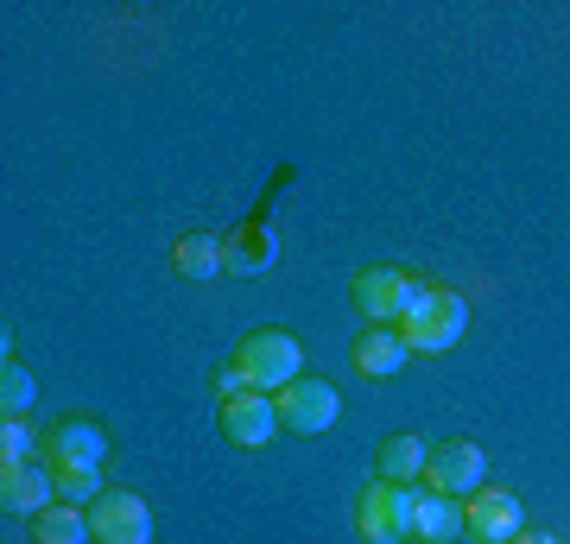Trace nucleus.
<instances>
[{"instance_id": "1", "label": "nucleus", "mask_w": 570, "mask_h": 544, "mask_svg": "<svg viewBox=\"0 0 570 544\" xmlns=\"http://www.w3.org/2000/svg\"><path fill=\"white\" fill-rule=\"evenodd\" d=\"M463 329H469V298H463V291L412 279L406 317H400V336H406V348H419V355H444V348L463 343Z\"/></svg>"}, {"instance_id": "2", "label": "nucleus", "mask_w": 570, "mask_h": 544, "mask_svg": "<svg viewBox=\"0 0 570 544\" xmlns=\"http://www.w3.org/2000/svg\"><path fill=\"white\" fill-rule=\"evenodd\" d=\"M235 367H242L247 393H285L292 380H305V343L292 329H254L235 348Z\"/></svg>"}, {"instance_id": "3", "label": "nucleus", "mask_w": 570, "mask_h": 544, "mask_svg": "<svg viewBox=\"0 0 570 544\" xmlns=\"http://www.w3.org/2000/svg\"><path fill=\"white\" fill-rule=\"evenodd\" d=\"M412 501H419V487H400V482H374L362 487V501H355V525H362L367 544H406L412 538Z\"/></svg>"}, {"instance_id": "4", "label": "nucleus", "mask_w": 570, "mask_h": 544, "mask_svg": "<svg viewBox=\"0 0 570 544\" xmlns=\"http://www.w3.org/2000/svg\"><path fill=\"white\" fill-rule=\"evenodd\" d=\"M348 298H355V310H362V329H400L406 298H412V279L400 273V266H367V273H355Z\"/></svg>"}, {"instance_id": "5", "label": "nucleus", "mask_w": 570, "mask_h": 544, "mask_svg": "<svg viewBox=\"0 0 570 544\" xmlns=\"http://www.w3.org/2000/svg\"><path fill=\"white\" fill-rule=\"evenodd\" d=\"M425 482L438 494H450V501H469L475 487H489V456H482V444H469V437H444V444H431Z\"/></svg>"}, {"instance_id": "6", "label": "nucleus", "mask_w": 570, "mask_h": 544, "mask_svg": "<svg viewBox=\"0 0 570 544\" xmlns=\"http://www.w3.org/2000/svg\"><path fill=\"white\" fill-rule=\"evenodd\" d=\"M89 532H96V544H153V506L134 487H108L89 506Z\"/></svg>"}, {"instance_id": "7", "label": "nucleus", "mask_w": 570, "mask_h": 544, "mask_svg": "<svg viewBox=\"0 0 570 544\" xmlns=\"http://www.w3.org/2000/svg\"><path fill=\"white\" fill-rule=\"evenodd\" d=\"M463 532L475 544H513L527 532V513H520V494L508 487H475L463 501Z\"/></svg>"}, {"instance_id": "8", "label": "nucleus", "mask_w": 570, "mask_h": 544, "mask_svg": "<svg viewBox=\"0 0 570 544\" xmlns=\"http://www.w3.org/2000/svg\"><path fill=\"white\" fill-rule=\"evenodd\" d=\"M0 506L20 513V520H39L45 506H58V475L45 456H20V463H0Z\"/></svg>"}, {"instance_id": "9", "label": "nucleus", "mask_w": 570, "mask_h": 544, "mask_svg": "<svg viewBox=\"0 0 570 544\" xmlns=\"http://www.w3.org/2000/svg\"><path fill=\"white\" fill-rule=\"evenodd\" d=\"M108 444H115V437H108L96 418H58L39 437V449H45V463L51 468H102Z\"/></svg>"}, {"instance_id": "10", "label": "nucleus", "mask_w": 570, "mask_h": 544, "mask_svg": "<svg viewBox=\"0 0 570 544\" xmlns=\"http://www.w3.org/2000/svg\"><path fill=\"white\" fill-rule=\"evenodd\" d=\"M273 405H279V424L298 431V437H317V431L343 418V399H336L330 380H292L285 393H273Z\"/></svg>"}, {"instance_id": "11", "label": "nucleus", "mask_w": 570, "mask_h": 544, "mask_svg": "<svg viewBox=\"0 0 570 544\" xmlns=\"http://www.w3.org/2000/svg\"><path fill=\"white\" fill-rule=\"evenodd\" d=\"M216 424L235 449H266L273 431H279V405H273V393H228Z\"/></svg>"}, {"instance_id": "12", "label": "nucleus", "mask_w": 570, "mask_h": 544, "mask_svg": "<svg viewBox=\"0 0 570 544\" xmlns=\"http://www.w3.org/2000/svg\"><path fill=\"white\" fill-rule=\"evenodd\" d=\"M348 362H355V374H367V380H393V374L412 362V348H406L400 329H362L355 348H348Z\"/></svg>"}, {"instance_id": "13", "label": "nucleus", "mask_w": 570, "mask_h": 544, "mask_svg": "<svg viewBox=\"0 0 570 544\" xmlns=\"http://www.w3.org/2000/svg\"><path fill=\"white\" fill-rule=\"evenodd\" d=\"M171 266H178V279L209 285L216 273H228V241L209 235V228H190V235H178V247H171Z\"/></svg>"}, {"instance_id": "14", "label": "nucleus", "mask_w": 570, "mask_h": 544, "mask_svg": "<svg viewBox=\"0 0 570 544\" xmlns=\"http://www.w3.org/2000/svg\"><path fill=\"white\" fill-rule=\"evenodd\" d=\"M425 463H431V444H425V437H412V431H393V437H381L374 475H381V482H400V487H419Z\"/></svg>"}, {"instance_id": "15", "label": "nucleus", "mask_w": 570, "mask_h": 544, "mask_svg": "<svg viewBox=\"0 0 570 544\" xmlns=\"http://www.w3.org/2000/svg\"><path fill=\"white\" fill-rule=\"evenodd\" d=\"M412 538H419V544H450V538H463V501H450V494L425 487V494L412 501Z\"/></svg>"}, {"instance_id": "16", "label": "nucleus", "mask_w": 570, "mask_h": 544, "mask_svg": "<svg viewBox=\"0 0 570 544\" xmlns=\"http://www.w3.org/2000/svg\"><path fill=\"white\" fill-rule=\"evenodd\" d=\"M32 544H96V532H89V506H45L39 520H32Z\"/></svg>"}, {"instance_id": "17", "label": "nucleus", "mask_w": 570, "mask_h": 544, "mask_svg": "<svg viewBox=\"0 0 570 544\" xmlns=\"http://www.w3.org/2000/svg\"><path fill=\"white\" fill-rule=\"evenodd\" d=\"M273 260H279L273 228H242V235L228 241V273H235V279H254V273H266Z\"/></svg>"}, {"instance_id": "18", "label": "nucleus", "mask_w": 570, "mask_h": 544, "mask_svg": "<svg viewBox=\"0 0 570 544\" xmlns=\"http://www.w3.org/2000/svg\"><path fill=\"white\" fill-rule=\"evenodd\" d=\"M32 399H39V380H32V367L7 355V367H0V412H7V418H26V412H32Z\"/></svg>"}, {"instance_id": "19", "label": "nucleus", "mask_w": 570, "mask_h": 544, "mask_svg": "<svg viewBox=\"0 0 570 544\" xmlns=\"http://www.w3.org/2000/svg\"><path fill=\"white\" fill-rule=\"evenodd\" d=\"M51 475H58V501H70V506H96L108 494L102 468H51Z\"/></svg>"}, {"instance_id": "20", "label": "nucleus", "mask_w": 570, "mask_h": 544, "mask_svg": "<svg viewBox=\"0 0 570 544\" xmlns=\"http://www.w3.org/2000/svg\"><path fill=\"white\" fill-rule=\"evenodd\" d=\"M32 449H39V437L26 431V418H7V424H0V456H7V463H20V456H32Z\"/></svg>"}, {"instance_id": "21", "label": "nucleus", "mask_w": 570, "mask_h": 544, "mask_svg": "<svg viewBox=\"0 0 570 544\" xmlns=\"http://www.w3.org/2000/svg\"><path fill=\"white\" fill-rule=\"evenodd\" d=\"M216 386H223V393H247V380H242V367H235V362L216 367Z\"/></svg>"}, {"instance_id": "22", "label": "nucleus", "mask_w": 570, "mask_h": 544, "mask_svg": "<svg viewBox=\"0 0 570 544\" xmlns=\"http://www.w3.org/2000/svg\"><path fill=\"white\" fill-rule=\"evenodd\" d=\"M513 544H558V538H551V532H539V525H527V532H520Z\"/></svg>"}]
</instances>
